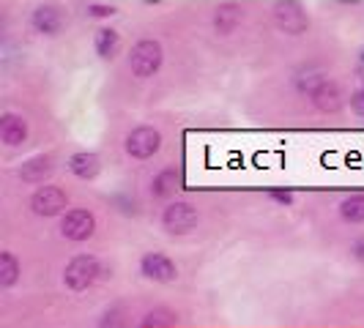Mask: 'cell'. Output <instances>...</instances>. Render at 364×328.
<instances>
[{"label":"cell","mask_w":364,"mask_h":328,"mask_svg":"<svg viewBox=\"0 0 364 328\" xmlns=\"http://www.w3.org/2000/svg\"><path fill=\"white\" fill-rule=\"evenodd\" d=\"M178 189H181V170L173 167V164L159 170V173L151 178V195L159 197V200H170Z\"/></svg>","instance_id":"obj_14"},{"label":"cell","mask_w":364,"mask_h":328,"mask_svg":"<svg viewBox=\"0 0 364 328\" xmlns=\"http://www.w3.org/2000/svg\"><path fill=\"white\" fill-rule=\"evenodd\" d=\"M238 25H241V11L233 9V6H222L217 14H214V28H217L219 33H233Z\"/></svg>","instance_id":"obj_18"},{"label":"cell","mask_w":364,"mask_h":328,"mask_svg":"<svg viewBox=\"0 0 364 328\" xmlns=\"http://www.w3.org/2000/svg\"><path fill=\"white\" fill-rule=\"evenodd\" d=\"M269 200H274L277 205H282V208H291L293 202H296V195H293L291 189H272L269 192Z\"/></svg>","instance_id":"obj_20"},{"label":"cell","mask_w":364,"mask_h":328,"mask_svg":"<svg viewBox=\"0 0 364 328\" xmlns=\"http://www.w3.org/2000/svg\"><path fill=\"white\" fill-rule=\"evenodd\" d=\"M19 260L14 257V252H0V288L3 290H11L19 282Z\"/></svg>","instance_id":"obj_17"},{"label":"cell","mask_w":364,"mask_h":328,"mask_svg":"<svg viewBox=\"0 0 364 328\" xmlns=\"http://www.w3.org/2000/svg\"><path fill=\"white\" fill-rule=\"evenodd\" d=\"M296 88H299V93L310 96L312 104L321 109V112H337V109L343 107V102H346L340 85L334 80L321 77V74H304V77H299L296 80Z\"/></svg>","instance_id":"obj_1"},{"label":"cell","mask_w":364,"mask_h":328,"mask_svg":"<svg viewBox=\"0 0 364 328\" xmlns=\"http://www.w3.org/2000/svg\"><path fill=\"white\" fill-rule=\"evenodd\" d=\"M274 25H277L279 31L291 33V36H299V33H304V31L310 28V17H307V11H304L299 3L285 0V3H279V6L274 9Z\"/></svg>","instance_id":"obj_9"},{"label":"cell","mask_w":364,"mask_h":328,"mask_svg":"<svg viewBox=\"0 0 364 328\" xmlns=\"http://www.w3.org/2000/svg\"><path fill=\"white\" fill-rule=\"evenodd\" d=\"M350 255H353V260H356V263H362V266H364V236H359L353 244H350Z\"/></svg>","instance_id":"obj_23"},{"label":"cell","mask_w":364,"mask_h":328,"mask_svg":"<svg viewBox=\"0 0 364 328\" xmlns=\"http://www.w3.org/2000/svg\"><path fill=\"white\" fill-rule=\"evenodd\" d=\"M362 63H364V50H362Z\"/></svg>","instance_id":"obj_24"},{"label":"cell","mask_w":364,"mask_h":328,"mask_svg":"<svg viewBox=\"0 0 364 328\" xmlns=\"http://www.w3.org/2000/svg\"><path fill=\"white\" fill-rule=\"evenodd\" d=\"M140 273L148 282H156V285H170L178 279V266L176 260L164 252H146L140 257Z\"/></svg>","instance_id":"obj_8"},{"label":"cell","mask_w":364,"mask_h":328,"mask_svg":"<svg viewBox=\"0 0 364 328\" xmlns=\"http://www.w3.org/2000/svg\"><path fill=\"white\" fill-rule=\"evenodd\" d=\"M164 63V50L159 41L154 38H143L129 50V72L137 80H151L154 74L162 69Z\"/></svg>","instance_id":"obj_2"},{"label":"cell","mask_w":364,"mask_h":328,"mask_svg":"<svg viewBox=\"0 0 364 328\" xmlns=\"http://www.w3.org/2000/svg\"><path fill=\"white\" fill-rule=\"evenodd\" d=\"M96 233V217L88 208H69L60 217V236L74 244H82Z\"/></svg>","instance_id":"obj_7"},{"label":"cell","mask_w":364,"mask_h":328,"mask_svg":"<svg viewBox=\"0 0 364 328\" xmlns=\"http://www.w3.org/2000/svg\"><path fill=\"white\" fill-rule=\"evenodd\" d=\"M167 315H173V312L167 310H156V312H148L146 317H143V328H170L176 326V320H162Z\"/></svg>","instance_id":"obj_19"},{"label":"cell","mask_w":364,"mask_h":328,"mask_svg":"<svg viewBox=\"0 0 364 328\" xmlns=\"http://www.w3.org/2000/svg\"><path fill=\"white\" fill-rule=\"evenodd\" d=\"M198 222H200V214H198V208L192 202L176 200L162 211V227L164 233H170V236H186V233H192L198 227Z\"/></svg>","instance_id":"obj_6"},{"label":"cell","mask_w":364,"mask_h":328,"mask_svg":"<svg viewBox=\"0 0 364 328\" xmlns=\"http://www.w3.org/2000/svg\"><path fill=\"white\" fill-rule=\"evenodd\" d=\"M66 208H69V195H66V189H60L55 183L38 186L36 192H33V197H31V211L36 217H44V219L63 217Z\"/></svg>","instance_id":"obj_5"},{"label":"cell","mask_w":364,"mask_h":328,"mask_svg":"<svg viewBox=\"0 0 364 328\" xmlns=\"http://www.w3.org/2000/svg\"><path fill=\"white\" fill-rule=\"evenodd\" d=\"M124 151L137 162H148L162 151V131L154 126H137L132 129L124 140Z\"/></svg>","instance_id":"obj_4"},{"label":"cell","mask_w":364,"mask_h":328,"mask_svg":"<svg viewBox=\"0 0 364 328\" xmlns=\"http://www.w3.org/2000/svg\"><path fill=\"white\" fill-rule=\"evenodd\" d=\"M99 273H102L99 257L82 252V255L72 257V260L66 263V268H63V285L72 293H85L88 288L96 285Z\"/></svg>","instance_id":"obj_3"},{"label":"cell","mask_w":364,"mask_h":328,"mask_svg":"<svg viewBox=\"0 0 364 328\" xmlns=\"http://www.w3.org/2000/svg\"><path fill=\"white\" fill-rule=\"evenodd\" d=\"M340 217L348 224H364V192L343 197V202H340Z\"/></svg>","instance_id":"obj_16"},{"label":"cell","mask_w":364,"mask_h":328,"mask_svg":"<svg viewBox=\"0 0 364 328\" xmlns=\"http://www.w3.org/2000/svg\"><path fill=\"white\" fill-rule=\"evenodd\" d=\"M55 164H53V156H47V153H38V156H31L28 162H22V167L17 170L19 181L22 183H31V186H44V181L53 175Z\"/></svg>","instance_id":"obj_11"},{"label":"cell","mask_w":364,"mask_h":328,"mask_svg":"<svg viewBox=\"0 0 364 328\" xmlns=\"http://www.w3.org/2000/svg\"><path fill=\"white\" fill-rule=\"evenodd\" d=\"M85 14H88V17H96V19H107L115 14V9H112V6H99V3H96V6H88Z\"/></svg>","instance_id":"obj_21"},{"label":"cell","mask_w":364,"mask_h":328,"mask_svg":"<svg viewBox=\"0 0 364 328\" xmlns=\"http://www.w3.org/2000/svg\"><path fill=\"white\" fill-rule=\"evenodd\" d=\"M93 53L99 55V60H112L121 53V33L115 28H99L93 36Z\"/></svg>","instance_id":"obj_15"},{"label":"cell","mask_w":364,"mask_h":328,"mask_svg":"<svg viewBox=\"0 0 364 328\" xmlns=\"http://www.w3.org/2000/svg\"><path fill=\"white\" fill-rule=\"evenodd\" d=\"M28 134H31V129H28V121L22 115H17V112H3V118H0V140H3V146L9 148L22 146L28 140Z\"/></svg>","instance_id":"obj_13"},{"label":"cell","mask_w":364,"mask_h":328,"mask_svg":"<svg viewBox=\"0 0 364 328\" xmlns=\"http://www.w3.org/2000/svg\"><path fill=\"white\" fill-rule=\"evenodd\" d=\"M66 25V17H63V9L60 6H53V3H44V6H36L33 14H31V28L36 31L38 36H58Z\"/></svg>","instance_id":"obj_10"},{"label":"cell","mask_w":364,"mask_h":328,"mask_svg":"<svg viewBox=\"0 0 364 328\" xmlns=\"http://www.w3.org/2000/svg\"><path fill=\"white\" fill-rule=\"evenodd\" d=\"M69 173L80 181H96L102 173V156L93 151H77L74 156H69Z\"/></svg>","instance_id":"obj_12"},{"label":"cell","mask_w":364,"mask_h":328,"mask_svg":"<svg viewBox=\"0 0 364 328\" xmlns=\"http://www.w3.org/2000/svg\"><path fill=\"white\" fill-rule=\"evenodd\" d=\"M350 107H353L356 115L364 118V82H362V88H356V91L350 93Z\"/></svg>","instance_id":"obj_22"}]
</instances>
